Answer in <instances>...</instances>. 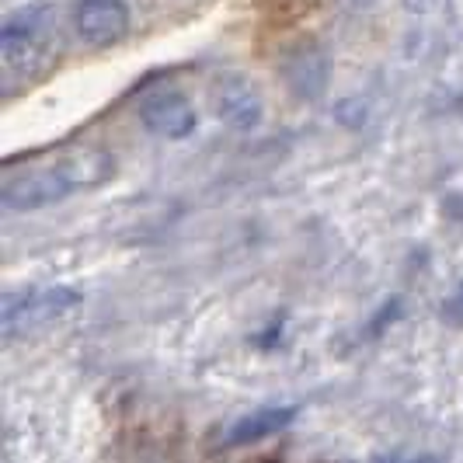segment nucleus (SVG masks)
<instances>
[{
	"label": "nucleus",
	"mask_w": 463,
	"mask_h": 463,
	"mask_svg": "<svg viewBox=\"0 0 463 463\" xmlns=\"http://www.w3.org/2000/svg\"><path fill=\"white\" fill-rule=\"evenodd\" d=\"M116 175V157L101 146H77L46 164H32L4 178V206L11 213H32L63 203L73 192H91Z\"/></svg>",
	"instance_id": "obj_1"
},
{
	"label": "nucleus",
	"mask_w": 463,
	"mask_h": 463,
	"mask_svg": "<svg viewBox=\"0 0 463 463\" xmlns=\"http://www.w3.org/2000/svg\"><path fill=\"white\" fill-rule=\"evenodd\" d=\"M52 28L56 18L46 7H28V11H14L4 28H0V60H4V73H22L32 77L35 67H43L52 43Z\"/></svg>",
	"instance_id": "obj_2"
},
{
	"label": "nucleus",
	"mask_w": 463,
	"mask_h": 463,
	"mask_svg": "<svg viewBox=\"0 0 463 463\" xmlns=\"http://www.w3.org/2000/svg\"><path fill=\"white\" fill-rule=\"evenodd\" d=\"M80 307V293L70 286H46V289H24L4 297V335L14 338L18 331H32L49 325L56 317H67L70 310Z\"/></svg>",
	"instance_id": "obj_3"
},
{
	"label": "nucleus",
	"mask_w": 463,
	"mask_h": 463,
	"mask_svg": "<svg viewBox=\"0 0 463 463\" xmlns=\"http://www.w3.org/2000/svg\"><path fill=\"white\" fill-rule=\"evenodd\" d=\"M279 73H282V84L300 101H317L325 98L331 84V52L317 39H300L282 52Z\"/></svg>",
	"instance_id": "obj_4"
},
{
	"label": "nucleus",
	"mask_w": 463,
	"mask_h": 463,
	"mask_svg": "<svg viewBox=\"0 0 463 463\" xmlns=\"http://www.w3.org/2000/svg\"><path fill=\"white\" fill-rule=\"evenodd\" d=\"M137 112L146 133L161 139H185L195 129V109L185 94L175 88H157V91L143 94Z\"/></svg>",
	"instance_id": "obj_5"
},
{
	"label": "nucleus",
	"mask_w": 463,
	"mask_h": 463,
	"mask_svg": "<svg viewBox=\"0 0 463 463\" xmlns=\"http://www.w3.org/2000/svg\"><path fill=\"white\" fill-rule=\"evenodd\" d=\"M73 24L84 46L109 49L129 35V7L126 0H80Z\"/></svg>",
	"instance_id": "obj_6"
},
{
	"label": "nucleus",
	"mask_w": 463,
	"mask_h": 463,
	"mask_svg": "<svg viewBox=\"0 0 463 463\" xmlns=\"http://www.w3.org/2000/svg\"><path fill=\"white\" fill-rule=\"evenodd\" d=\"M216 116L231 126L233 133H251L258 129V122L265 116V101L258 84L248 73H227L216 84Z\"/></svg>",
	"instance_id": "obj_7"
},
{
	"label": "nucleus",
	"mask_w": 463,
	"mask_h": 463,
	"mask_svg": "<svg viewBox=\"0 0 463 463\" xmlns=\"http://www.w3.org/2000/svg\"><path fill=\"white\" fill-rule=\"evenodd\" d=\"M293 418H297L293 404H265V408H255L251 415L237 418L231 429H227V446H248V442L265 439V436H272L279 429H286Z\"/></svg>",
	"instance_id": "obj_8"
},
{
	"label": "nucleus",
	"mask_w": 463,
	"mask_h": 463,
	"mask_svg": "<svg viewBox=\"0 0 463 463\" xmlns=\"http://www.w3.org/2000/svg\"><path fill=\"white\" fill-rule=\"evenodd\" d=\"M446 314H449V321H457V325L463 327V286H460V293L446 303Z\"/></svg>",
	"instance_id": "obj_9"
},
{
	"label": "nucleus",
	"mask_w": 463,
	"mask_h": 463,
	"mask_svg": "<svg viewBox=\"0 0 463 463\" xmlns=\"http://www.w3.org/2000/svg\"><path fill=\"white\" fill-rule=\"evenodd\" d=\"M352 7H373V0H352Z\"/></svg>",
	"instance_id": "obj_10"
}]
</instances>
